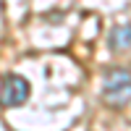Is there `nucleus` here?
Instances as JSON below:
<instances>
[{
  "instance_id": "f257e3e1",
  "label": "nucleus",
  "mask_w": 131,
  "mask_h": 131,
  "mask_svg": "<svg viewBox=\"0 0 131 131\" xmlns=\"http://www.w3.org/2000/svg\"><path fill=\"white\" fill-rule=\"evenodd\" d=\"M102 102L113 110H123L131 102V71L123 66H110L102 73Z\"/></svg>"
},
{
  "instance_id": "7ed1b4c3",
  "label": "nucleus",
  "mask_w": 131,
  "mask_h": 131,
  "mask_svg": "<svg viewBox=\"0 0 131 131\" xmlns=\"http://www.w3.org/2000/svg\"><path fill=\"white\" fill-rule=\"evenodd\" d=\"M107 47L113 52H123L131 47V24H118L107 34Z\"/></svg>"
},
{
  "instance_id": "f03ea898",
  "label": "nucleus",
  "mask_w": 131,
  "mask_h": 131,
  "mask_svg": "<svg viewBox=\"0 0 131 131\" xmlns=\"http://www.w3.org/2000/svg\"><path fill=\"white\" fill-rule=\"evenodd\" d=\"M31 94V86L18 73H3L0 76V107H21L26 105Z\"/></svg>"
}]
</instances>
